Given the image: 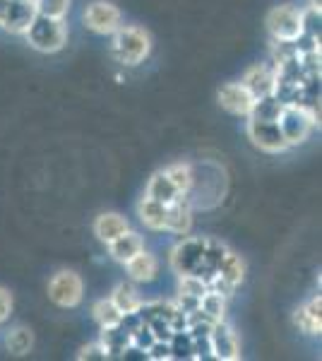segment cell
Masks as SVG:
<instances>
[{"instance_id": "obj_1", "label": "cell", "mask_w": 322, "mask_h": 361, "mask_svg": "<svg viewBox=\"0 0 322 361\" xmlns=\"http://www.w3.org/2000/svg\"><path fill=\"white\" fill-rule=\"evenodd\" d=\"M113 44H111V54L118 63L128 68H135L144 63V58L151 54V37L140 27H118L113 34Z\"/></svg>"}, {"instance_id": "obj_2", "label": "cell", "mask_w": 322, "mask_h": 361, "mask_svg": "<svg viewBox=\"0 0 322 361\" xmlns=\"http://www.w3.org/2000/svg\"><path fill=\"white\" fill-rule=\"evenodd\" d=\"M25 37L29 46L39 54H56L68 44V29L61 17H46L37 13Z\"/></svg>"}, {"instance_id": "obj_3", "label": "cell", "mask_w": 322, "mask_h": 361, "mask_svg": "<svg viewBox=\"0 0 322 361\" xmlns=\"http://www.w3.org/2000/svg\"><path fill=\"white\" fill-rule=\"evenodd\" d=\"M282 135L289 142V147L306 142L313 128L318 126V114H315L313 104H284L282 114L277 118Z\"/></svg>"}, {"instance_id": "obj_4", "label": "cell", "mask_w": 322, "mask_h": 361, "mask_svg": "<svg viewBox=\"0 0 322 361\" xmlns=\"http://www.w3.org/2000/svg\"><path fill=\"white\" fill-rule=\"evenodd\" d=\"M85 284L82 277L73 270H61L49 282V299L61 308H75L82 304Z\"/></svg>"}, {"instance_id": "obj_5", "label": "cell", "mask_w": 322, "mask_h": 361, "mask_svg": "<svg viewBox=\"0 0 322 361\" xmlns=\"http://www.w3.org/2000/svg\"><path fill=\"white\" fill-rule=\"evenodd\" d=\"M202 236H183L171 250V267L178 275H200L202 277Z\"/></svg>"}, {"instance_id": "obj_6", "label": "cell", "mask_w": 322, "mask_h": 361, "mask_svg": "<svg viewBox=\"0 0 322 361\" xmlns=\"http://www.w3.org/2000/svg\"><path fill=\"white\" fill-rule=\"evenodd\" d=\"M267 32L272 34L274 42H296L303 34L301 13L291 5H279L269 10L267 15Z\"/></svg>"}, {"instance_id": "obj_7", "label": "cell", "mask_w": 322, "mask_h": 361, "mask_svg": "<svg viewBox=\"0 0 322 361\" xmlns=\"http://www.w3.org/2000/svg\"><path fill=\"white\" fill-rule=\"evenodd\" d=\"M248 137L255 147H260L262 152L269 154H279L289 149V142L282 135V128H279L277 121H255L248 118Z\"/></svg>"}, {"instance_id": "obj_8", "label": "cell", "mask_w": 322, "mask_h": 361, "mask_svg": "<svg viewBox=\"0 0 322 361\" xmlns=\"http://www.w3.org/2000/svg\"><path fill=\"white\" fill-rule=\"evenodd\" d=\"M120 22H123L120 10L113 3H109V0H94L85 10V27L94 34H104V37L113 34L120 27Z\"/></svg>"}, {"instance_id": "obj_9", "label": "cell", "mask_w": 322, "mask_h": 361, "mask_svg": "<svg viewBox=\"0 0 322 361\" xmlns=\"http://www.w3.org/2000/svg\"><path fill=\"white\" fill-rule=\"evenodd\" d=\"M209 357L219 361H236L241 359V345H238V335L233 333L231 325H226V320L212 325L209 330Z\"/></svg>"}, {"instance_id": "obj_10", "label": "cell", "mask_w": 322, "mask_h": 361, "mask_svg": "<svg viewBox=\"0 0 322 361\" xmlns=\"http://www.w3.org/2000/svg\"><path fill=\"white\" fill-rule=\"evenodd\" d=\"M216 99H219V106L224 109V111H228L231 116H243V118H248L250 109H253V104H255L253 94H250L241 82L224 85L219 90V94H216Z\"/></svg>"}, {"instance_id": "obj_11", "label": "cell", "mask_w": 322, "mask_h": 361, "mask_svg": "<svg viewBox=\"0 0 322 361\" xmlns=\"http://www.w3.org/2000/svg\"><path fill=\"white\" fill-rule=\"evenodd\" d=\"M34 17H37V5H34L32 0H10L8 13H5V20H3V25H0V29L25 37L29 25L34 22Z\"/></svg>"}, {"instance_id": "obj_12", "label": "cell", "mask_w": 322, "mask_h": 361, "mask_svg": "<svg viewBox=\"0 0 322 361\" xmlns=\"http://www.w3.org/2000/svg\"><path fill=\"white\" fill-rule=\"evenodd\" d=\"M192 226V205L188 193H178L173 202L166 205V231L175 236H185Z\"/></svg>"}, {"instance_id": "obj_13", "label": "cell", "mask_w": 322, "mask_h": 361, "mask_svg": "<svg viewBox=\"0 0 322 361\" xmlns=\"http://www.w3.org/2000/svg\"><path fill=\"white\" fill-rule=\"evenodd\" d=\"M274 82H277V70L265 66V63L253 66L241 80V85L250 92V94H253V99L274 94Z\"/></svg>"}, {"instance_id": "obj_14", "label": "cell", "mask_w": 322, "mask_h": 361, "mask_svg": "<svg viewBox=\"0 0 322 361\" xmlns=\"http://www.w3.org/2000/svg\"><path fill=\"white\" fill-rule=\"evenodd\" d=\"M125 272L132 282H154L156 275H159V260L142 248L125 263Z\"/></svg>"}, {"instance_id": "obj_15", "label": "cell", "mask_w": 322, "mask_h": 361, "mask_svg": "<svg viewBox=\"0 0 322 361\" xmlns=\"http://www.w3.org/2000/svg\"><path fill=\"white\" fill-rule=\"evenodd\" d=\"M142 248H144L142 236H140L137 231L128 229V231H123V234H120L118 238H113V241L109 243V255L116 260V263H123V265H125L128 260H130L132 255H137Z\"/></svg>"}, {"instance_id": "obj_16", "label": "cell", "mask_w": 322, "mask_h": 361, "mask_svg": "<svg viewBox=\"0 0 322 361\" xmlns=\"http://www.w3.org/2000/svg\"><path fill=\"white\" fill-rule=\"evenodd\" d=\"M320 311H322V299H320V294L315 296V299H310L306 306L303 308H296V313H294V325L301 333H306V335H320V330H322V316H320Z\"/></svg>"}, {"instance_id": "obj_17", "label": "cell", "mask_w": 322, "mask_h": 361, "mask_svg": "<svg viewBox=\"0 0 322 361\" xmlns=\"http://www.w3.org/2000/svg\"><path fill=\"white\" fill-rule=\"evenodd\" d=\"M128 229H130V224H128V219L118 212H104V214H99L94 222V234L99 241H104V243H111L113 238H118L123 231H128Z\"/></svg>"}, {"instance_id": "obj_18", "label": "cell", "mask_w": 322, "mask_h": 361, "mask_svg": "<svg viewBox=\"0 0 322 361\" xmlns=\"http://www.w3.org/2000/svg\"><path fill=\"white\" fill-rule=\"evenodd\" d=\"M137 217L151 231H166V205L144 195L137 202Z\"/></svg>"}, {"instance_id": "obj_19", "label": "cell", "mask_w": 322, "mask_h": 361, "mask_svg": "<svg viewBox=\"0 0 322 361\" xmlns=\"http://www.w3.org/2000/svg\"><path fill=\"white\" fill-rule=\"evenodd\" d=\"M144 195L161 202V205H168V202H173L175 197H178V190H175V185L171 183V178H168L166 173L156 171V173H151L149 183H147V193Z\"/></svg>"}, {"instance_id": "obj_20", "label": "cell", "mask_w": 322, "mask_h": 361, "mask_svg": "<svg viewBox=\"0 0 322 361\" xmlns=\"http://www.w3.org/2000/svg\"><path fill=\"white\" fill-rule=\"evenodd\" d=\"M216 275L224 277L228 284H233V287H238V284L243 282V277H245L243 258L238 253H233V250H226L224 260H221L219 267H216Z\"/></svg>"}, {"instance_id": "obj_21", "label": "cell", "mask_w": 322, "mask_h": 361, "mask_svg": "<svg viewBox=\"0 0 322 361\" xmlns=\"http://www.w3.org/2000/svg\"><path fill=\"white\" fill-rule=\"evenodd\" d=\"M226 246L219 238H204V253H202V277L207 279L209 275H214L219 263L226 255Z\"/></svg>"}, {"instance_id": "obj_22", "label": "cell", "mask_w": 322, "mask_h": 361, "mask_svg": "<svg viewBox=\"0 0 322 361\" xmlns=\"http://www.w3.org/2000/svg\"><path fill=\"white\" fill-rule=\"evenodd\" d=\"M163 173L171 178V183L175 185V190H178V193H190L192 185H195V171H192V166L185 164V161L168 164L166 169H163Z\"/></svg>"}, {"instance_id": "obj_23", "label": "cell", "mask_w": 322, "mask_h": 361, "mask_svg": "<svg viewBox=\"0 0 322 361\" xmlns=\"http://www.w3.org/2000/svg\"><path fill=\"white\" fill-rule=\"evenodd\" d=\"M111 301L116 304V308L125 316V313H135L140 308V304H142V299H140L137 289L132 287V284L123 282L118 284V287L113 289V294H111Z\"/></svg>"}, {"instance_id": "obj_24", "label": "cell", "mask_w": 322, "mask_h": 361, "mask_svg": "<svg viewBox=\"0 0 322 361\" xmlns=\"http://www.w3.org/2000/svg\"><path fill=\"white\" fill-rule=\"evenodd\" d=\"M32 345H34V335H32V330L25 328V325H17V328H13L8 335H5V347H8V352L15 354V357H25V354H29Z\"/></svg>"}, {"instance_id": "obj_25", "label": "cell", "mask_w": 322, "mask_h": 361, "mask_svg": "<svg viewBox=\"0 0 322 361\" xmlns=\"http://www.w3.org/2000/svg\"><path fill=\"white\" fill-rule=\"evenodd\" d=\"M284 104L279 102L274 94H267V97H260L255 99L253 109H250V116L248 118H255V121H277L279 114H282Z\"/></svg>"}, {"instance_id": "obj_26", "label": "cell", "mask_w": 322, "mask_h": 361, "mask_svg": "<svg viewBox=\"0 0 322 361\" xmlns=\"http://www.w3.org/2000/svg\"><path fill=\"white\" fill-rule=\"evenodd\" d=\"M200 311L209 320H214V323L226 320V296H221V294L212 292V289H207V292L200 296Z\"/></svg>"}, {"instance_id": "obj_27", "label": "cell", "mask_w": 322, "mask_h": 361, "mask_svg": "<svg viewBox=\"0 0 322 361\" xmlns=\"http://www.w3.org/2000/svg\"><path fill=\"white\" fill-rule=\"evenodd\" d=\"M92 313H94V320L101 325V328H116V325H120V320H123V313L116 308V304L111 299L97 301L94 308H92Z\"/></svg>"}, {"instance_id": "obj_28", "label": "cell", "mask_w": 322, "mask_h": 361, "mask_svg": "<svg viewBox=\"0 0 322 361\" xmlns=\"http://www.w3.org/2000/svg\"><path fill=\"white\" fill-rule=\"evenodd\" d=\"M207 292V279L200 275H178V294L200 299Z\"/></svg>"}, {"instance_id": "obj_29", "label": "cell", "mask_w": 322, "mask_h": 361, "mask_svg": "<svg viewBox=\"0 0 322 361\" xmlns=\"http://www.w3.org/2000/svg\"><path fill=\"white\" fill-rule=\"evenodd\" d=\"M37 13L46 15V17H66L68 8H70V0H37Z\"/></svg>"}, {"instance_id": "obj_30", "label": "cell", "mask_w": 322, "mask_h": 361, "mask_svg": "<svg viewBox=\"0 0 322 361\" xmlns=\"http://www.w3.org/2000/svg\"><path fill=\"white\" fill-rule=\"evenodd\" d=\"M78 359L80 361H85V359H111V354H109V349L101 345V342H94V345H87V347H82L80 349V354H78Z\"/></svg>"}, {"instance_id": "obj_31", "label": "cell", "mask_w": 322, "mask_h": 361, "mask_svg": "<svg viewBox=\"0 0 322 361\" xmlns=\"http://www.w3.org/2000/svg\"><path fill=\"white\" fill-rule=\"evenodd\" d=\"M10 311H13V296H10L8 289L0 287V323L10 318Z\"/></svg>"}, {"instance_id": "obj_32", "label": "cell", "mask_w": 322, "mask_h": 361, "mask_svg": "<svg viewBox=\"0 0 322 361\" xmlns=\"http://www.w3.org/2000/svg\"><path fill=\"white\" fill-rule=\"evenodd\" d=\"M8 5H10V0H0V25H3L5 13H8Z\"/></svg>"}, {"instance_id": "obj_33", "label": "cell", "mask_w": 322, "mask_h": 361, "mask_svg": "<svg viewBox=\"0 0 322 361\" xmlns=\"http://www.w3.org/2000/svg\"><path fill=\"white\" fill-rule=\"evenodd\" d=\"M320 0H310V8H315V10H320Z\"/></svg>"}, {"instance_id": "obj_34", "label": "cell", "mask_w": 322, "mask_h": 361, "mask_svg": "<svg viewBox=\"0 0 322 361\" xmlns=\"http://www.w3.org/2000/svg\"><path fill=\"white\" fill-rule=\"evenodd\" d=\"M32 3H37V0H32Z\"/></svg>"}]
</instances>
